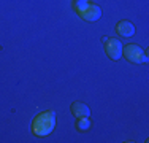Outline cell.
Listing matches in <instances>:
<instances>
[{
    "instance_id": "cell-8",
    "label": "cell",
    "mask_w": 149,
    "mask_h": 143,
    "mask_svg": "<svg viewBox=\"0 0 149 143\" xmlns=\"http://www.w3.org/2000/svg\"><path fill=\"white\" fill-rule=\"evenodd\" d=\"M76 127H78V130H89V127H91L89 118H78Z\"/></svg>"
},
{
    "instance_id": "cell-2",
    "label": "cell",
    "mask_w": 149,
    "mask_h": 143,
    "mask_svg": "<svg viewBox=\"0 0 149 143\" xmlns=\"http://www.w3.org/2000/svg\"><path fill=\"white\" fill-rule=\"evenodd\" d=\"M122 56L129 62H133V64L148 62V56L144 54V51L138 45H127L125 48H122Z\"/></svg>"
},
{
    "instance_id": "cell-6",
    "label": "cell",
    "mask_w": 149,
    "mask_h": 143,
    "mask_svg": "<svg viewBox=\"0 0 149 143\" xmlns=\"http://www.w3.org/2000/svg\"><path fill=\"white\" fill-rule=\"evenodd\" d=\"M72 113L76 118H89L91 110L87 105H84L83 102H73L72 103Z\"/></svg>"
},
{
    "instance_id": "cell-4",
    "label": "cell",
    "mask_w": 149,
    "mask_h": 143,
    "mask_svg": "<svg viewBox=\"0 0 149 143\" xmlns=\"http://www.w3.org/2000/svg\"><path fill=\"white\" fill-rule=\"evenodd\" d=\"M81 18H83L84 21H89V22H94V21L100 19L102 16V10L98 5H94V3H89V6H87L86 10H84L83 13L79 14Z\"/></svg>"
},
{
    "instance_id": "cell-7",
    "label": "cell",
    "mask_w": 149,
    "mask_h": 143,
    "mask_svg": "<svg viewBox=\"0 0 149 143\" xmlns=\"http://www.w3.org/2000/svg\"><path fill=\"white\" fill-rule=\"evenodd\" d=\"M87 6H89V0H73V8L79 14L83 13Z\"/></svg>"
},
{
    "instance_id": "cell-5",
    "label": "cell",
    "mask_w": 149,
    "mask_h": 143,
    "mask_svg": "<svg viewBox=\"0 0 149 143\" xmlns=\"http://www.w3.org/2000/svg\"><path fill=\"white\" fill-rule=\"evenodd\" d=\"M116 32H118L120 37L129 38L135 34V26L132 22H129V21H120L118 26H116Z\"/></svg>"
},
{
    "instance_id": "cell-3",
    "label": "cell",
    "mask_w": 149,
    "mask_h": 143,
    "mask_svg": "<svg viewBox=\"0 0 149 143\" xmlns=\"http://www.w3.org/2000/svg\"><path fill=\"white\" fill-rule=\"evenodd\" d=\"M103 48H105L108 57L113 60H118L122 56V45H120V41L118 38H113V37L103 38Z\"/></svg>"
},
{
    "instance_id": "cell-1",
    "label": "cell",
    "mask_w": 149,
    "mask_h": 143,
    "mask_svg": "<svg viewBox=\"0 0 149 143\" xmlns=\"http://www.w3.org/2000/svg\"><path fill=\"white\" fill-rule=\"evenodd\" d=\"M56 127V113L52 111H43L40 113L37 118L33 119L32 129H33V134L38 137H46L49 135Z\"/></svg>"
}]
</instances>
